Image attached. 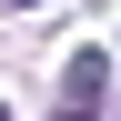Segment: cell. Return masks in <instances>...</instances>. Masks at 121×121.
<instances>
[{"label":"cell","mask_w":121,"mask_h":121,"mask_svg":"<svg viewBox=\"0 0 121 121\" xmlns=\"http://www.w3.org/2000/svg\"><path fill=\"white\" fill-rule=\"evenodd\" d=\"M101 81H111V51H71V71H60V111H91Z\"/></svg>","instance_id":"cell-1"},{"label":"cell","mask_w":121,"mask_h":121,"mask_svg":"<svg viewBox=\"0 0 121 121\" xmlns=\"http://www.w3.org/2000/svg\"><path fill=\"white\" fill-rule=\"evenodd\" d=\"M10 10H40V0H10Z\"/></svg>","instance_id":"cell-2"}]
</instances>
